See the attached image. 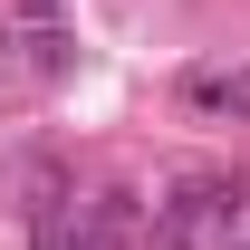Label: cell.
I'll return each mask as SVG.
<instances>
[{
    "label": "cell",
    "mask_w": 250,
    "mask_h": 250,
    "mask_svg": "<svg viewBox=\"0 0 250 250\" xmlns=\"http://www.w3.org/2000/svg\"><path fill=\"white\" fill-rule=\"evenodd\" d=\"M183 96L202 106V116H250V77H212V67H192Z\"/></svg>",
    "instance_id": "6da1fadb"
},
{
    "label": "cell",
    "mask_w": 250,
    "mask_h": 250,
    "mask_svg": "<svg viewBox=\"0 0 250 250\" xmlns=\"http://www.w3.org/2000/svg\"><path fill=\"white\" fill-rule=\"evenodd\" d=\"M164 250H173V241H164Z\"/></svg>",
    "instance_id": "7a4b0ae2"
}]
</instances>
